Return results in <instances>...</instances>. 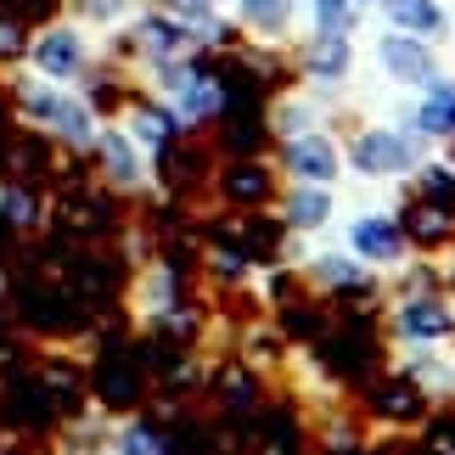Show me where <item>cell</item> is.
I'll return each mask as SVG.
<instances>
[{
    "instance_id": "cell-1",
    "label": "cell",
    "mask_w": 455,
    "mask_h": 455,
    "mask_svg": "<svg viewBox=\"0 0 455 455\" xmlns=\"http://www.w3.org/2000/svg\"><path fill=\"white\" fill-rule=\"evenodd\" d=\"M427 157H433V147H427L411 124H399V118H382V124H360V130L343 141L348 180L377 186V191H399V186H411V180H416V169H422Z\"/></svg>"
},
{
    "instance_id": "cell-2",
    "label": "cell",
    "mask_w": 455,
    "mask_h": 455,
    "mask_svg": "<svg viewBox=\"0 0 455 455\" xmlns=\"http://www.w3.org/2000/svg\"><path fill=\"white\" fill-rule=\"evenodd\" d=\"M17 113L28 118L40 135L74 147V152H91L96 135H101V113L91 96H79L74 84H51V79H17Z\"/></svg>"
},
{
    "instance_id": "cell-3",
    "label": "cell",
    "mask_w": 455,
    "mask_h": 455,
    "mask_svg": "<svg viewBox=\"0 0 455 455\" xmlns=\"http://www.w3.org/2000/svg\"><path fill=\"white\" fill-rule=\"evenodd\" d=\"M331 236H338L365 270H377L382 282L416 259V248H411L405 225H399V208L394 203H355V208L343 203V220H338V231H331Z\"/></svg>"
},
{
    "instance_id": "cell-4",
    "label": "cell",
    "mask_w": 455,
    "mask_h": 455,
    "mask_svg": "<svg viewBox=\"0 0 455 455\" xmlns=\"http://www.w3.org/2000/svg\"><path fill=\"white\" fill-rule=\"evenodd\" d=\"M388 338L394 355L405 348H433L455 338V292L439 282H411V287H388Z\"/></svg>"
},
{
    "instance_id": "cell-5",
    "label": "cell",
    "mask_w": 455,
    "mask_h": 455,
    "mask_svg": "<svg viewBox=\"0 0 455 455\" xmlns=\"http://www.w3.org/2000/svg\"><path fill=\"white\" fill-rule=\"evenodd\" d=\"M282 157H275V169H282V180H299V186H348V164H343V135L321 124V130H304L292 135V141H275Z\"/></svg>"
},
{
    "instance_id": "cell-6",
    "label": "cell",
    "mask_w": 455,
    "mask_h": 455,
    "mask_svg": "<svg viewBox=\"0 0 455 455\" xmlns=\"http://www.w3.org/2000/svg\"><path fill=\"white\" fill-rule=\"evenodd\" d=\"M371 62H377V79L394 84V91H422L427 79L444 74L433 40H416V34H399V28H382L377 45H371Z\"/></svg>"
},
{
    "instance_id": "cell-7",
    "label": "cell",
    "mask_w": 455,
    "mask_h": 455,
    "mask_svg": "<svg viewBox=\"0 0 455 455\" xmlns=\"http://www.w3.org/2000/svg\"><path fill=\"white\" fill-rule=\"evenodd\" d=\"M275 214H282V231L287 236L321 242V236L338 231V220H343V186H299V180H282Z\"/></svg>"
},
{
    "instance_id": "cell-8",
    "label": "cell",
    "mask_w": 455,
    "mask_h": 455,
    "mask_svg": "<svg viewBox=\"0 0 455 455\" xmlns=\"http://www.w3.org/2000/svg\"><path fill=\"white\" fill-rule=\"evenodd\" d=\"M299 275L315 287V292H326V299H343V292H377V287H388L377 270H365L355 253L343 248L338 236H321L309 248V259L299 265Z\"/></svg>"
},
{
    "instance_id": "cell-9",
    "label": "cell",
    "mask_w": 455,
    "mask_h": 455,
    "mask_svg": "<svg viewBox=\"0 0 455 455\" xmlns=\"http://www.w3.org/2000/svg\"><path fill=\"white\" fill-rule=\"evenodd\" d=\"M299 74L309 91L338 96L348 79H355V34H321L309 28V40L299 45Z\"/></svg>"
},
{
    "instance_id": "cell-10",
    "label": "cell",
    "mask_w": 455,
    "mask_h": 455,
    "mask_svg": "<svg viewBox=\"0 0 455 455\" xmlns=\"http://www.w3.org/2000/svg\"><path fill=\"white\" fill-rule=\"evenodd\" d=\"M91 152L101 157V180H108L113 191L135 197V191H147V186H152V152L135 141L124 124H101V135H96V147H91Z\"/></svg>"
},
{
    "instance_id": "cell-11",
    "label": "cell",
    "mask_w": 455,
    "mask_h": 455,
    "mask_svg": "<svg viewBox=\"0 0 455 455\" xmlns=\"http://www.w3.org/2000/svg\"><path fill=\"white\" fill-rule=\"evenodd\" d=\"M28 62H34V74L51 79V84H79L91 74V40H84L74 23H51L40 40L28 45Z\"/></svg>"
},
{
    "instance_id": "cell-12",
    "label": "cell",
    "mask_w": 455,
    "mask_h": 455,
    "mask_svg": "<svg viewBox=\"0 0 455 455\" xmlns=\"http://www.w3.org/2000/svg\"><path fill=\"white\" fill-rule=\"evenodd\" d=\"M399 124H411L422 141L439 152V147H450L455 141V74H439V79H427L422 91H416V101L411 108H399L394 113Z\"/></svg>"
},
{
    "instance_id": "cell-13",
    "label": "cell",
    "mask_w": 455,
    "mask_h": 455,
    "mask_svg": "<svg viewBox=\"0 0 455 455\" xmlns=\"http://www.w3.org/2000/svg\"><path fill=\"white\" fill-rule=\"evenodd\" d=\"M394 371L411 377L427 405H455V338L433 343V348H405V355H394Z\"/></svg>"
},
{
    "instance_id": "cell-14",
    "label": "cell",
    "mask_w": 455,
    "mask_h": 455,
    "mask_svg": "<svg viewBox=\"0 0 455 455\" xmlns=\"http://www.w3.org/2000/svg\"><path fill=\"white\" fill-rule=\"evenodd\" d=\"M382 12V28H399V34H416V40H433L439 45L450 34V12L444 0H377Z\"/></svg>"
},
{
    "instance_id": "cell-15",
    "label": "cell",
    "mask_w": 455,
    "mask_h": 455,
    "mask_svg": "<svg viewBox=\"0 0 455 455\" xmlns=\"http://www.w3.org/2000/svg\"><path fill=\"white\" fill-rule=\"evenodd\" d=\"M321 124H331V108L321 96H309V91L275 96V108H270V135H275V141H292V135L321 130Z\"/></svg>"
},
{
    "instance_id": "cell-16",
    "label": "cell",
    "mask_w": 455,
    "mask_h": 455,
    "mask_svg": "<svg viewBox=\"0 0 455 455\" xmlns=\"http://www.w3.org/2000/svg\"><path fill=\"white\" fill-rule=\"evenodd\" d=\"M124 130H130L152 157H164V152L174 147V135H180V118H174L169 101H135L130 118H124Z\"/></svg>"
},
{
    "instance_id": "cell-17",
    "label": "cell",
    "mask_w": 455,
    "mask_h": 455,
    "mask_svg": "<svg viewBox=\"0 0 455 455\" xmlns=\"http://www.w3.org/2000/svg\"><path fill=\"white\" fill-rule=\"evenodd\" d=\"M174 304H180V275H174V265H147V275L135 282V309L147 321H169Z\"/></svg>"
},
{
    "instance_id": "cell-18",
    "label": "cell",
    "mask_w": 455,
    "mask_h": 455,
    "mask_svg": "<svg viewBox=\"0 0 455 455\" xmlns=\"http://www.w3.org/2000/svg\"><path fill=\"white\" fill-rule=\"evenodd\" d=\"M292 12H299V0H236L242 28L259 34V40H287V34H292Z\"/></svg>"
},
{
    "instance_id": "cell-19",
    "label": "cell",
    "mask_w": 455,
    "mask_h": 455,
    "mask_svg": "<svg viewBox=\"0 0 455 455\" xmlns=\"http://www.w3.org/2000/svg\"><path fill=\"white\" fill-rule=\"evenodd\" d=\"M108 450L113 455H169V439L152 422H118L108 433Z\"/></svg>"
},
{
    "instance_id": "cell-20",
    "label": "cell",
    "mask_w": 455,
    "mask_h": 455,
    "mask_svg": "<svg viewBox=\"0 0 455 455\" xmlns=\"http://www.w3.org/2000/svg\"><path fill=\"white\" fill-rule=\"evenodd\" d=\"M360 17L365 6H355V0H309V28L321 34H360Z\"/></svg>"
},
{
    "instance_id": "cell-21",
    "label": "cell",
    "mask_w": 455,
    "mask_h": 455,
    "mask_svg": "<svg viewBox=\"0 0 455 455\" xmlns=\"http://www.w3.org/2000/svg\"><path fill=\"white\" fill-rule=\"evenodd\" d=\"M0 214L12 225H40V208H34V197L23 186H0Z\"/></svg>"
},
{
    "instance_id": "cell-22",
    "label": "cell",
    "mask_w": 455,
    "mask_h": 455,
    "mask_svg": "<svg viewBox=\"0 0 455 455\" xmlns=\"http://www.w3.org/2000/svg\"><path fill=\"white\" fill-rule=\"evenodd\" d=\"M0 57H28V34H23V23H17L12 12H0Z\"/></svg>"
},
{
    "instance_id": "cell-23",
    "label": "cell",
    "mask_w": 455,
    "mask_h": 455,
    "mask_svg": "<svg viewBox=\"0 0 455 455\" xmlns=\"http://www.w3.org/2000/svg\"><path fill=\"white\" fill-rule=\"evenodd\" d=\"M0 12H12L17 23H45L57 12V0H0Z\"/></svg>"
},
{
    "instance_id": "cell-24",
    "label": "cell",
    "mask_w": 455,
    "mask_h": 455,
    "mask_svg": "<svg viewBox=\"0 0 455 455\" xmlns=\"http://www.w3.org/2000/svg\"><path fill=\"white\" fill-rule=\"evenodd\" d=\"M79 12L91 17V23H118V17L130 12V0H79Z\"/></svg>"
},
{
    "instance_id": "cell-25",
    "label": "cell",
    "mask_w": 455,
    "mask_h": 455,
    "mask_svg": "<svg viewBox=\"0 0 455 455\" xmlns=\"http://www.w3.org/2000/svg\"><path fill=\"white\" fill-rule=\"evenodd\" d=\"M444 152H450V164H455V141H450V147H444Z\"/></svg>"
},
{
    "instance_id": "cell-26",
    "label": "cell",
    "mask_w": 455,
    "mask_h": 455,
    "mask_svg": "<svg viewBox=\"0 0 455 455\" xmlns=\"http://www.w3.org/2000/svg\"><path fill=\"white\" fill-rule=\"evenodd\" d=\"M355 6H377V0H355Z\"/></svg>"
},
{
    "instance_id": "cell-27",
    "label": "cell",
    "mask_w": 455,
    "mask_h": 455,
    "mask_svg": "<svg viewBox=\"0 0 455 455\" xmlns=\"http://www.w3.org/2000/svg\"><path fill=\"white\" fill-rule=\"evenodd\" d=\"M0 292H6V275H0Z\"/></svg>"
},
{
    "instance_id": "cell-28",
    "label": "cell",
    "mask_w": 455,
    "mask_h": 455,
    "mask_svg": "<svg viewBox=\"0 0 455 455\" xmlns=\"http://www.w3.org/2000/svg\"><path fill=\"white\" fill-rule=\"evenodd\" d=\"M96 455H113V450H96Z\"/></svg>"
},
{
    "instance_id": "cell-29",
    "label": "cell",
    "mask_w": 455,
    "mask_h": 455,
    "mask_svg": "<svg viewBox=\"0 0 455 455\" xmlns=\"http://www.w3.org/2000/svg\"><path fill=\"white\" fill-rule=\"evenodd\" d=\"M214 6H220V0H214Z\"/></svg>"
},
{
    "instance_id": "cell-30",
    "label": "cell",
    "mask_w": 455,
    "mask_h": 455,
    "mask_svg": "<svg viewBox=\"0 0 455 455\" xmlns=\"http://www.w3.org/2000/svg\"><path fill=\"white\" fill-rule=\"evenodd\" d=\"M304 6H309V0H304Z\"/></svg>"
}]
</instances>
